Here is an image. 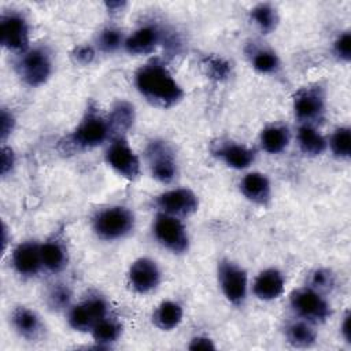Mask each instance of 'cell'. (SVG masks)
<instances>
[{
	"mask_svg": "<svg viewBox=\"0 0 351 351\" xmlns=\"http://www.w3.org/2000/svg\"><path fill=\"white\" fill-rule=\"evenodd\" d=\"M134 84L138 93L156 107L169 108L184 96L180 84L158 59L149 60L136 71Z\"/></svg>",
	"mask_w": 351,
	"mask_h": 351,
	"instance_id": "obj_1",
	"label": "cell"
},
{
	"mask_svg": "<svg viewBox=\"0 0 351 351\" xmlns=\"http://www.w3.org/2000/svg\"><path fill=\"white\" fill-rule=\"evenodd\" d=\"M134 214L125 206H108L92 218L95 234L106 241H115L129 236L134 229Z\"/></svg>",
	"mask_w": 351,
	"mask_h": 351,
	"instance_id": "obj_2",
	"label": "cell"
},
{
	"mask_svg": "<svg viewBox=\"0 0 351 351\" xmlns=\"http://www.w3.org/2000/svg\"><path fill=\"white\" fill-rule=\"evenodd\" d=\"M112 134L108 118H103L95 110H89L70 136L75 148L90 149L110 138Z\"/></svg>",
	"mask_w": 351,
	"mask_h": 351,
	"instance_id": "obj_3",
	"label": "cell"
},
{
	"mask_svg": "<svg viewBox=\"0 0 351 351\" xmlns=\"http://www.w3.org/2000/svg\"><path fill=\"white\" fill-rule=\"evenodd\" d=\"M156 241L173 254H184L189 248V237L180 218L159 213L152 223Z\"/></svg>",
	"mask_w": 351,
	"mask_h": 351,
	"instance_id": "obj_4",
	"label": "cell"
},
{
	"mask_svg": "<svg viewBox=\"0 0 351 351\" xmlns=\"http://www.w3.org/2000/svg\"><path fill=\"white\" fill-rule=\"evenodd\" d=\"M16 71L22 81L29 86H40L52 73L49 52L43 47H36L21 53L16 62Z\"/></svg>",
	"mask_w": 351,
	"mask_h": 351,
	"instance_id": "obj_5",
	"label": "cell"
},
{
	"mask_svg": "<svg viewBox=\"0 0 351 351\" xmlns=\"http://www.w3.org/2000/svg\"><path fill=\"white\" fill-rule=\"evenodd\" d=\"M218 284L223 296L234 306H241L247 296V271L230 259H221L217 266Z\"/></svg>",
	"mask_w": 351,
	"mask_h": 351,
	"instance_id": "obj_6",
	"label": "cell"
},
{
	"mask_svg": "<svg viewBox=\"0 0 351 351\" xmlns=\"http://www.w3.org/2000/svg\"><path fill=\"white\" fill-rule=\"evenodd\" d=\"M291 307L296 315L311 324L324 322L330 315V306L321 292L307 287L291 295Z\"/></svg>",
	"mask_w": 351,
	"mask_h": 351,
	"instance_id": "obj_7",
	"label": "cell"
},
{
	"mask_svg": "<svg viewBox=\"0 0 351 351\" xmlns=\"http://www.w3.org/2000/svg\"><path fill=\"white\" fill-rule=\"evenodd\" d=\"M106 162L121 177L134 180L140 176V160L123 136H114L106 149Z\"/></svg>",
	"mask_w": 351,
	"mask_h": 351,
	"instance_id": "obj_8",
	"label": "cell"
},
{
	"mask_svg": "<svg viewBox=\"0 0 351 351\" xmlns=\"http://www.w3.org/2000/svg\"><path fill=\"white\" fill-rule=\"evenodd\" d=\"M108 315V304L101 296H90L69 310L67 322L78 332H90L101 318Z\"/></svg>",
	"mask_w": 351,
	"mask_h": 351,
	"instance_id": "obj_9",
	"label": "cell"
},
{
	"mask_svg": "<svg viewBox=\"0 0 351 351\" xmlns=\"http://www.w3.org/2000/svg\"><path fill=\"white\" fill-rule=\"evenodd\" d=\"M145 154L151 176L159 182H171L177 174V162L171 147L163 140H154L148 144Z\"/></svg>",
	"mask_w": 351,
	"mask_h": 351,
	"instance_id": "obj_10",
	"label": "cell"
},
{
	"mask_svg": "<svg viewBox=\"0 0 351 351\" xmlns=\"http://www.w3.org/2000/svg\"><path fill=\"white\" fill-rule=\"evenodd\" d=\"M0 32L1 44L8 51L21 55L29 49V26L19 12H4L0 19Z\"/></svg>",
	"mask_w": 351,
	"mask_h": 351,
	"instance_id": "obj_11",
	"label": "cell"
},
{
	"mask_svg": "<svg viewBox=\"0 0 351 351\" xmlns=\"http://www.w3.org/2000/svg\"><path fill=\"white\" fill-rule=\"evenodd\" d=\"M155 204L160 213L180 218L193 214L199 207V199L191 189L177 188L160 193L155 199Z\"/></svg>",
	"mask_w": 351,
	"mask_h": 351,
	"instance_id": "obj_12",
	"label": "cell"
},
{
	"mask_svg": "<svg viewBox=\"0 0 351 351\" xmlns=\"http://www.w3.org/2000/svg\"><path fill=\"white\" fill-rule=\"evenodd\" d=\"M129 285L137 293H148L154 291L160 282V270L156 262L151 258L143 256L136 259L128 271Z\"/></svg>",
	"mask_w": 351,
	"mask_h": 351,
	"instance_id": "obj_13",
	"label": "cell"
},
{
	"mask_svg": "<svg viewBox=\"0 0 351 351\" xmlns=\"http://www.w3.org/2000/svg\"><path fill=\"white\" fill-rule=\"evenodd\" d=\"M325 111V96L319 88H303L293 96V112L296 118L311 125Z\"/></svg>",
	"mask_w": 351,
	"mask_h": 351,
	"instance_id": "obj_14",
	"label": "cell"
},
{
	"mask_svg": "<svg viewBox=\"0 0 351 351\" xmlns=\"http://www.w3.org/2000/svg\"><path fill=\"white\" fill-rule=\"evenodd\" d=\"M165 32L152 23L137 27L130 36L125 38L123 48L130 55H147L151 53L160 43L165 45Z\"/></svg>",
	"mask_w": 351,
	"mask_h": 351,
	"instance_id": "obj_15",
	"label": "cell"
},
{
	"mask_svg": "<svg viewBox=\"0 0 351 351\" xmlns=\"http://www.w3.org/2000/svg\"><path fill=\"white\" fill-rule=\"evenodd\" d=\"M12 266L23 277H33L43 269L41 244L36 241H25L12 251Z\"/></svg>",
	"mask_w": 351,
	"mask_h": 351,
	"instance_id": "obj_16",
	"label": "cell"
},
{
	"mask_svg": "<svg viewBox=\"0 0 351 351\" xmlns=\"http://www.w3.org/2000/svg\"><path fill=\"white\" fill-rule=\"evenodd\" d=\"M284 287V274L278 269L270 267L256 276L252 285V292L261 300H273L282 295Z\"/></svg>",
	"mask_w": 351,
	"mask_h": 351,
	"instance_id": "obj_17",
	"label": "cell"
},
{
	"mask_svg": "<svg viewBox=\"0 0 351 351\" xmlns=\"http://www.w3.org/2000/svg\"><path fill=\"white\" fill-rule=\"evenodd\" d=\"M11 324L15 332L26 340L38 339L44 329L38 314L25 306H19L14 308L11 314Z\"/></svg>",
	"mask_w": 351,
	"mask_h": 351,
	"instance_id": "obj_18",
	"label": "cell"
},
{
	"mask_svg": "<svg viewBox=\"0 0 351 351\" xmlns=\"http://www.w3.org/2000/svg\"><path fill=\"white\" fill-rule=\"evenodd\" d=\"M240 191L250 202L266 204L270 200L271 186L269 178L258 171L248 173L240 181Z\"/></svg>",
	"mask_w": 351,
	"mask_h": 351,
	"instance_id": "obj_19",
	"label": "cell"
},
{
	"mask_svg": "<svg viewBox=\"0 0 351 351\" xmlns=\"http://www.w3.org/2000/svg\"><path fill=\"white\" fill-rule=\"evenodd\" d=\"M214 154L229 167L237 170L248 167L255 159V152L251 148L233 141L221 143L218 148L214 149Z\"/></svg>",
	"mask_w": 351,
	"mask_h": 351,
	"instance_id": "obj_20",
	"label": "cell"
},
{
	"mask_svg": "<svg viewBox=\"0 0 351 351\" xmlns=\"http://www.w3.org/2000/svg\"><path fill=\"white\" fill-rule=\"evenodd\" d=\"M41 259H43V267L58 273L63 270L67 265L69 255H67V247L59 237H52L41 244Z\"/></svg>",
	"mask_w": 351,
	"mask_h": 351,
	"instance_id": "obj_21",
	"label": "cell"
},
{
	"mask_svg": "<svg viewBox=\"0 0 351 351\" xmlns=\"http://www.w3.org/2000/svg\"><path fill=\"white\" fill-rule=\"evenodd\" d=\"M289 130L285 125H269L266 126L259 136V143L263 151L267 154H280L282 152L289 144Z\"/></svg>",
	"mask_w": 351,
	"mask_h": 351,
	"instance_id": "obj_22",
	"label": "cell"
},
{
	"mask_svg": "<svg viewBox=\"0 0 351 351\" xmlns=\"http://www.w3.org/2000/svg\"><path fill=\"white\" fill-rule=\"evenodd\" d=\"M285 339L293 347L307 348L317 341V332L311 322L299 318L285 326Z\"/></svg>",
	"mask_w": 351,
	"mask_h": 351,
	"instance_id": "obj_23",
	"label": "cell"
},
{
	"mask_svg": "<svg viewBox=\"0 0 351 351\" xmlns=\"http://www.w3.org/2000/svg\"><path fill=\"white\" fill-rule=\"evenodd\" d=\"M298 144L304 155L317 156L326 149L328 141L313 125L302 123L298 129Z\"/></svg>",
	"mask_w": 351,
	"mask_h": 351,
	"instance_id": "obj_24",
	"label": "cell"
},
{
	"mask_svg": "<svg viewBox=\"0 0 351 351\" xmlns=\"http://www.w3.org/2000/svg\"><path fill=\"white\" fill-rule=\"evenodd\" d=\"M182 307L173 300L162 302L152 314V322L160 330H171L182 321Z\"/></svg>",
	"mask_w": 351,
	"mask_h": 351,
	"instance_id": "obj_25",
	"label": "cell"
},
{
	"mask_svg": "<svg viewBox=\"0 0 351 351\" xmlns=\"http://www.w3.org/2000/svg\"><path fill=\"white\" fill-rule=\"evenodd\" d=\"M247 56L251 62V66L262 74L276 73L280 67V59L277 53L267 47L251 45L250 49H247Z\"/></svg>",
	"mask_w": 351,
	"mask_h": 351,
	"instance_id": "obj_26",
	"label": "cell"
},
{
	"mask_svg": "<svg viewBox=\"0 0 351 351\" xmlns=\"http://www.w3.org/2000/svg\"><path fill=\"white\" fill-rule=\"evenodd\" d=\"M90 335L93 340L100 344V347H110V344L115 343L122 335V325L118 319L106 315L92 328Z\"/></svg>",
	"mask_w": 351,
	"mask_h": 351,
	"instance_id": "obj_27",
	"label": "cell"
},
{
	"mask_svg": "<svg viewBox=\"0 0 351 351\" xmlns=\"http://www.w3.org/2000/svg\"><path fill=\"white\" fill-rule=\"evenodd\" d=\"M134 121V108L128 101H118L110 117L108 122L111 126L112 133H117V136H123V132H126Z\"/></svg>",
	"mask_w": 351,
	"mask_h": 351,
	"instance_id": "obj_28",
	"label": "cell"
},
{
	"mask_svg": "<svg viewBox=\"0 0 351 351\" xmlns=\"http://www.w3.org/2000/svg\"><path fill=\"white\" fill-rule=\"evenodd\" d=\"M250 16L252 22L256 25V27L265 34L273 32L278 23V15L276 8L267 3L256 4L251 10Z\"/></svg>",
	"mask_w": 351,
	"mask_h": 351,
	"instance_id": "obj_29",
	"label": "cell"
},
{
	"mask_svg": "<svg viewBox=\"0 0 351 351\" xmlns=\"http://www.w3.org/2000/svg\"><path fill=\"white\" fill-rule=\"evenodd\" d=\"M202 66L206 71V74L215 81H225L232 74V66L230 63L217 55H207L202 60Z\"/></svg>",
	"mask_w": 351,
	"mask_h": 351,
	"instance_id": "obj_30",
	"label": "cell"
},
{
	"mask_svg": "<svg viewBox=\"0 0 351 351\" xmlns=\"http://www.w3.org/2000/svg\"><path fill=\"white\" fill-rule=\"evenodd\" d=\"M329 147L332 154L339 159H348L351 155V130L347 126L339 128L330 137Z\"/></svg>",
	"mask_w": 351,
	"mask_h": 351,
	"instance_id": "obj_31",
	"label": "cell"
},
{
	"mask_svg": "<svg viewBox=\"0 0 351 351\" xmlns=\"http://www.w3.org/2000/svg\"><path fill=\"white\" fill-rule=\"evenodd\" d=\"M71 300V291L66 284L56 282L47 292V304L52 310H64L69 307Z\"/></svg>",
	"mask_w": 351,
	"mask_h": 351,
	"instance_id": "obj_32",
	"label": "cell"
},
{
	"mask_svg": "<svg viewBox=\"0 0 351 351\" xmlns=\"http://www.w3.org/2000/svg\"><path fill=\"white\" fill-rule=\"evenodd\" d=\"M97 43L103 52L110 53V52L118 51L123 45L125 38H123L121 30H118L115 27H106L100 32V34L97 37Z\"/></svg>",
	"mask_w": 351,
	"mask_h": 351,
	"instance_id": "obj_33",
	"label": "cell"
},
{
	"mask_svg": "<svg viewBox=\"0 0 351 351\" xmlns=\"http://www.w3.org/2000/svg\"><path fill=\"white\" fill-rule=\"evenodd\" d=\"M333 287V274L326 269H317L311 273L310 288L322 292Z\"/></svg>",
	"mask_w": 351,
	"mask_h": 351,
	"instance_id": "obj_34",
	"label": "cell"
},
{
	"mask_svg": "<svg viewBox=\"0 0 351 351\" xmlns=\"http://www.w3.org/2000/svg\"><path fill=\"white\" fill-rule=\"evenodd\" d=\"M333 52L343 62H348L351 59V34H350V32H344V33L339 34V37L333 43Z\"/></svg>",
	"mask_w": 351,
	"mask_h": 351,
	"instance_id": "obj_35",
	"label": "cell"
},
{
	"mask_svg": "<svg viewBox=\"0 0 351 351\" xmlns=\"http://www.w3.org/2000/svg\"><path fill=\"white\" fill-rule=\"evenodd\" d=\"M95 55H96L95 48L92 45H88V44L78 45L71 52V56H73L74 62L78 63V64H82V66L90 64L93 62V59H95Z\"/></svg>",
	"mask_w": 351,
	"mask_h": 351,
	"instance_id": "obj_36",
	"label": "cell"
},
{
	"mask_svg": "<svg viewBox=\"0 0 351 351\" xmlns=\"http://www.w3.org/2000/svg\"><path fill=\"white\" fill-rule=\"evenodd\" d=\"M14 126H15L14 115L7 108H3L0 115V136L3 141H5V138L12 133Z\"/></svg>",
	"mask_w": 351,
	"mask_h": 351,
	"instance_id": "obj_37",
	"label": "cell"
},
{
	"mask_svg": "<svg viewBox=\"0 0 351 351\" xmlns=\"http://www.w3.org/2000/svg\"><path fill=\"white\" fill-rule=\"evenodd\" d=\"M15 163V155L14 151L10 147H3L1 148V176H7Z\"/></svg>",
	"mask_w": 351,
	"mask_h": 351,
	"instance_id": "obj_38",
	"label": "cell"
},
{
	"mask_svg": "<svg viewBox=\"0 0 351 351\" xmlns=\"http://www.w3.org/2000/svg\"><path fill=\"white\" fill-rule=\"evenodd\" d=\"M189 350H214L215 346L213 343V340L210 337H206V336H196L191 340L189 346H188Z\"/></svg>",
	"mask_w": 351,
	"mask_h": 351,
	"instance_id": "obj_39",
	"label": "cell"
},
{
	"mask_svg": "<svg viewBox=\"0 0 351 351\" xmlns=\"http://www.w3.org/2000/svg\"><path fill=\"white\" fill-rule=\"evenodd\" d=\"M341 335H343V337H344V340L346 341H351L350 339H351V330H350V314H346V317H344V321H343V324H341Z\"/></svg>",
	"mask_w": 351,
	"mask_h": 351,
	"instance_id": "obj_40",
	"label": "cell"
}]
</instances>
